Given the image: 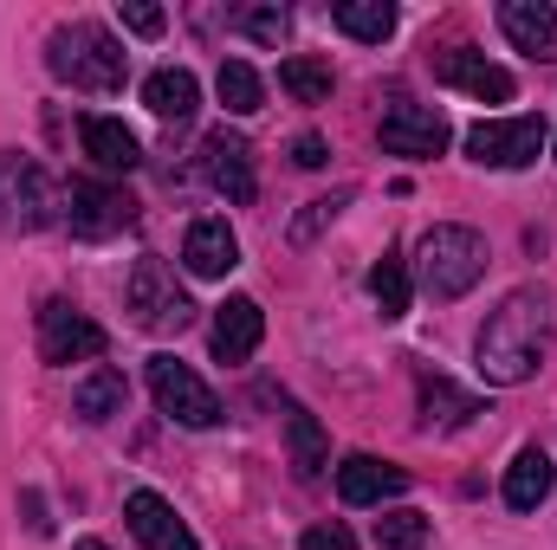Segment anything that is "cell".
<instances>
[{
    "label": "cell",
    "mask_w": 557,
    "mask_h": 550,
    "mask_svg": "<svg viewBox=\"0 0 557 550\" xmlns=\"http://www.w3.org/2000/svg\"><path fill=\"white\" fill-rule=\"evenodd\" d=\"M473 357H480V376L499 383V389L532 383V376H539V357H545V298H539L532 285L506 291L499 311L480 324Z\"/></svg>",
    "instance_id": "obj_1"
},
{
    "label": "cell",
    "mask_w": 557,
    "mask_h": 550,
    "mask_svg": "<svg viewBox=\"0 0 557 550\" xmlns=\"http://www.w3.org/2000/svg\"><path fill=\"white\" fill-rule=\"evenodd\" d=\"M46 65H52V78L72 85V91H117V85H124V46H117L98 20L52 26Z\"/></svg>",
    "instance_id": "obj_2"
},
{
    "label": "cell",
    "mask_w": 557,
    "mask_h": 550,
    "mask_svg": "<svg viewBox=\"0 0 557 550\" xmlns=\"http://www.w3.org/2000/svg\"><path fill=\"white\" fill-rule=\"evenodd\" d=\"M416 260H421V291H428L434 304H454V298H467V291L486 278V240H480L473 227L441 221V227L421 234Z\"/></svg>",
    "instance_id": "obj_3"
},
{
    "label": "cell",
    "mask_w": 557,
    "mask_h": 550,
    "mask_svg": "<svg viewBox=\"0 0 557 550\" xmlns=\"http://www.w3.org/2000/svg\"><path fill=\"white\" fill-rule=\"evenodd\" d=\"M124 304H131V324L137 330H188L195 324V304H188V291L175 285L169 273V260H156V253H143L131 278H124Z\"/></svg>",
    "instance_id": "obj_4"
},
{
    "label": "cell",
    "mask_w": 557,
    "mask_h": 550,
    "mask_svg": "<svg viewBox=\"0 0 557 550\" xmlns=\"http://www.w3.org/2000/svg\"><path fill=\"white\" fill-rule=\"evenodd\" d=\"M59 214L52 182L33 155H0V234H39Z\"/></svg>",
    "instance_id": "obj_5"
},
{
    "label": "cell",
    "mask_w": 557,
    "mask_h": 550,
    "mask_svg": "<svg viewBox=\"0 0 557 550\" xmlns=\"http://www.w3.org/2000/svg\"><path fill=\"white\" fill-rule=\"evenodd\" d=\"M149 396H156V409L169 414V421H182V427H214L221 421V396L188 363H175V357H149Z\"/></svg>",
    "instance_id": "obj_6"
},
{
    "label": "cell",
    "mask_w": 557,
    "mask_h": 550,
    "mask_svg": "<svg viewBox=\"0 0 557 550\" xmlns=\"http://www.w3.org/2000/svg\"><path fill=\"white\" fill-rule=\"evenodd\" d=\"M545 149V124L539 117H486L467 130V155L480 168H532Z\"/></svg>",
    "instance_id": "obj_7"
},
{
    "label": "cell",
    "mask_w": 557,
    "mask_h": 550,
    "mask_svg": "<svg viewBox=\"0 0 557 550\" xmlns=\"http://www.w3.org/2000/svg\"><path fill=\"white\" fill-rule=\"evenodd\" d=\"M39 357L46 363H91V357H104V330L85 317V311H72L65 298H52V304H39Z\"/></svg>",
    "instance_id": "obj_8"
},
{
    "label": "cell",
    "mask_w": 557,
    "mask_h": 550,
    "mask_svg": "<svg viewBox=\"0 0 557 550\" xmlns=\"http://www.w3.org/2000/svg\"><path fill=\"white\" fill-rule=\"evenodd\" d=\"M201 175H208V188L214 195H227V201H253L260 195V175H253V142L240 137V130H208V142H201Z\"/></svg>",
    "instance_id": "obj_9"
},
{
    "label": "cell",
    "mask_w": 557,
    "mask_h": 550,
    "mask_svg": "<svg viewBox=\"0 0 557 550\" xmlns=\"http://www.w3.org/2000/svg\"><path fill=\"white\" fill-rule=\"evenodd\" d=\"M376 137H383L389 155L428 162V155H441V149L454 142V124H447L434 104H409V98H403V104H389V111H383V130H376Z\"/></svg>",
    "instance_id": "obj_10"
},
{
    "label": "cell",
    "mask_w": 557,
    "mask_h": 550,
    "mask_svg": "<svg viewBox=\"0 0 557 550\" xmlns=\"http://www.w3.org/2000/svg\"><path fill=\"white\" fill-rule=\"evenodd\" d=\"M65 221H72V234H85V240H111V234H124V227L137 221V201H131L124 188H111V182H72Z\"/></svg>",
    "instance_id": "obj_11"
},
{
    "label": "cell",
    "mask_w": 557,
    "mask_h": 550,
    "mask_svg": "<svg viewBox=\"0 0 557 550\" xmlns=\"http://www.w3.org/2000/svg\"><path fill=\"white\" fill-rule=\"evenodd\" d=\"M409 492V473L396 460H376V453H350L337 466V499L344 505H383V499H403Z\"/></svg>",
    "instance_id": "obj_12"
},
{
    "label": "cell",
    "mask_w": 557,
    "mask_h": 550,
    "mask_svg": "<svg viewBox=\"0 0 557 550\" xmlns=\"http://www.w3.org/2000/svg\"><path fill=\"white\" fill-rule=\"evenodd\" d=\"M124 518H131V532H137L143 550H195V532L175 518V505L162 499V492H149L137 486L131 499H124Z\"/></svg>",
    "instance_id": "obj_13"
},
{
    "label": "cell",
    "mask_w": 557,
    "mask_h": 550,
    "mask_svg": "<svg viewBox=\"0 0 557 550\" xmlns=\"http://www.w3.org/2000/svg\"><path fill=\"white\" fill-rule=\"evenodd\" d=\"M499 33H506L525 59L557 65V7H545V0H506V7H499Z\"/></svg>",
    "instance_id": "obj_14"
},
{
    "label": "cell",
    "mask_w": 557,
    "mask_h": 550,
    "mask_svg": "<svg viewBox=\"0 0 557 550\" xmlns=\"http://www.w3.org/2000/svg\"><path fill=\"white\" fill-rule=\"evenodd\" d=\"M434 78L441 85H454V91H467V98H480V104H512V72L506 65H493V59H480V52H447L441 65H434Z\"/></svg>",
    "instance_id": "obj_15"
},
{
    "label": "cell",
    "mask_w": 557,
    "mask_h": 550,
    "mask_svg": "<svg viewBox=\"0 0 557 550\" xmlns=\"http://www.w3.org/2000/svg\"><path fill=\"white\" fill-rule=\"evenodd\" d=\"M182 266L195 278H227L234 266H240V240H234V227L227 221H195L188 227V240H182Z\"/></svg>",
    "instance_id": "obj_16"
},
{
    "label": "cell",
    "mask_w": 557,
    "mask_h": 550,
    "mask_svg": "<svg viewBox=\"0 0 557 550\" xmlns=\"http://www.w3.org/2000/svg\"><path fill=\"white\" fill-rule=\"evenodd\" d=\"M260 337H267V311L253 298H227L214 311V357L221 363H247L260 350Z\"/></svg>",
    "instance_id": "obj_17"
},
{
    "label": "cell",
    "mask_w": 557,
    "mask_h": 550,
    "mask_svg": "<svg viewBox=\"0 0 557 550\" xmlns=\"http://www.w3.org/2000/svg\"><path fill=\"white\" fill-rule=\"evenodd\" d=\"M78 142H85V155H91L104 175H131V168L143 162V142H137V130H131L124 117H85Z\"/></svg>",
    "instance_id": "obj_18"
},
{
    "label": "cell",
    "mask_w": 557,
    "mask_h": 550,
    "mask_svg": "<svg viewBox=\"0 0 557 550\" xmlns=\"http://www.w3.org/2000/svg\"><path fill=\"white\" fill-rule=\"evenodd\" d=\"M143 104H149L162 124H188V117H195V104H201V85H195V72L162 65V72H149V78H143Z\"/></svg>",
    "instance_id": "obj_19"
},
{
    "label": "cell",
    "mask_w": 557,
    "mask_h": 550,
    "mask_svg": "<svg viewBox=\"0 0 557 550\" xmlns=\"http://www.w3.org/2000/svg\"><path fill=\"white\" fill-rule=\"evenodd\" d=\"M473 414H486L480 396H467L447 376H421V427H467Z\"/></svg>",
    "instance_id": "obj_20"
},
{
    "label": "cell",
    "mask_w": 557,
    "mask_h": 550,
    "mask_svg": "<svg viewBox=\"0 0 557 550\" xmlns=\"http://www.w3.org/2000/svg\"><path fill=\"white\" fill-rule=\"evenodd\" d=\"M124 402H131V383H124V370H91L78 389H72V414L78 421H111V414H124Z\"/></svg>",
    "instance_id": "obj_21"
},
{
    "label": "cell",
    "mask_w": 557,
    "mask_h": 550,
    "mask_svg": "<svg viewBox=\"0 0 557 550\" xmlns=\"http://www.w3.org/2000/svg\"><path fill=\"white\" fill-rule=\"evenodd\" d=\"M545 492H552V460H545V447H525V453L506 466V505H512V512H539Z\"/></svg>",
    "instance_id": "obj_22"
},
{
    "label": "cell",
    "mask_w": 557,
    "mask_h": 550,
    "mask_svg": "<svg viewBox=\"0 0 557 550\" xmlns=\"http://www.w3.org/2000/svg\"><path fill=\"white\" fill-rule=\"evenodd\" d=\"M331 20H337L350 39H363V46H383V39L396 33V7H389V0H337Z\"/></svg>",
    "instance_id": "obj_23"
},
{
    "label": "cell",
    "mask_w": 557,
    "mask_h": 550,
    "mask_svg": "<svg viewBox=\"0 0 557 550\" xmlns=\"http://www.w3.org/2000/svg\"><path fill=\"white\" fill-rule=\"evenodd\" d=\"M214 91H221L227 117H253V111L267 104V85H260V72H253L247 59H227V65L214 72Z\"/></svg>",
    "instance_id": "obj_24"
},
{
    "label": "cell",
    "mask_w": 557,
    "mask_h": 550,
    "mask_svg": "<svg viewBox=\"0 0 557 550\" xmlns=\"http://www.w3.org/2000/svg\"><path fill=\"white\" fill-rule=\"evenodd\" d=\"M285 440H292V466H298V479H318L324 473V427L311 421L305 409H285Z\"/></svg>",
    "instance_id": "obj_25"
},
{
    "label": "cell",
    "mask_w": 557,
    "mask_h": 550,
    "mask_svg": "<svg viewBox=\"0 0 557 550\" xmlns=\"http://www.w3.org/2000/svg\"><path fill=\"white\" fill-rule=\"evenodd\" d=\"M370 298H376L383 317H403L409 311V266H403V253H383L370 266Z\"/></svg>",
    "instance_id": "obj_26"
},
{
    "label": "cell",
    "mask_w": 557,
    "mask_h": 550,
    "mask_svg": "<svg viewBox=\"0 0 557 550\" xmlns=\"http://www.w3.org/2000/svg\"><path fill=\"white\" fill-rule=\"evenodd\" d=\"M278 85H285L298 104H324V98H331V65L298 52V59H285V65H278Z\"/></svg>",
    "instance_id": "obj_27"
},
{
    "label": "cell",
    "mask_w": 557,
    "mask_h": 550,
    "mask_svg": "<svg viewBox=\"0 0 557 550\" xmlns=\"http://www.w3.org/2000/svg\"><path fill=\"white\" fill-rule=\"evenodd\" d=\"M376 545L383 550H428L434 545V525H428V512H389V518H376Z\"/></svg>",
    "instance_id": "obj_28"
},
{
    "label": "cell",
    "mask_w": 557,
    "mask_h": 550,
    "mask_svg": "<svg viewBox=\"0 0 557 550\" xmlns=\"http://www.w3.org/2000/svg\"><path fill=\"white\" fill-rule=\"evenodd\" d=\"M344 208H350V188H337V195H324V201H311V208H305V214H298V221H292V240H298V247H305V240H311V234H318V227H331V221H337V214H344Z\"/></svg>",
    "instance_id": "obj_29"
},
{
    "label": "cell",
    "mask_w": 557,
    "mask_h": 550,
    "mask_svg": "<svg viewBox=\"0 0 557 550\" xmlns=\"http://www.w3.org/2000/svg\"><path fill=\"white\" fill-rule=\"evenodd\" d=\"M240 26H247L260 46H285V33H292V13H285V7H260V13H247Z\"/></svg>",
    "instance_id": "obj_30"
},
{
    "label": "cell",
    "mask_w": 557,
    "mask_h": 550,
    "mask_svg": "<svg viewBox=\"0 0 557 550\" xmlns=\"http://www.w3.org/2000/svg\"><path fill=\"white\" fill-rule=\"evenodd\" d=\"M117 13H124V26L143 33V39H156V33H162V20H169V13H162V7H149V0H124Z\"/></svg>",
    "instance_id": "obj_31"
},
{
    "label": "cell",
    "mask_w": 557,
    "mask_h": 550,
    "mask_svg": "<svg viewBox=\"0 0 557 550\" xmlns=\"http://www.w3.org/2000/svg\"><path fill=\"white\" fill-rule=\"evenodd\" d=\"M298 550H357V538H350L344 525H311V532L298 538Z\"/></svg>",
    "instance_id": "obj_32"
},
{
    "label": "cell",
    "mask_w": 557,
    "mask_h": 550,
    "mask_svg": "<svg viewBox=\"0 0 557 550\" xmlns=\"http://www.w3.org/2000/svg\"><path fill=\"white\" fill-rule=\"evenodd\" d=\"M20 512H26V532H33V538H52V512H46L39 492H20Z\"/></svg>",
    "instance_id": "obj_33"
},
{
    "label": "cell",
    "mask_w": 557,
    "mask_h": 550,
    "mask_svg": "<svg viewBox=\"0 0 557 550\" xmlns=\"http://www.w3.org/2000/svg\"><path fill=\"white\" fill-rule=\"evenodd\" d=\"M324 155H331L324 137H298V142H292V162H298V168H324Z\"/></svg>",
    "instance_id": "obj_34"
},
{
    "label": "cell",
    "mask_w": 557,
    "mask_h": 550,
    "mask_svg": "<svg viewBox=\"0 0 557 550\" xmlns=\"http://www.w3.org/2000/svg\"><path fill=\"white\" fill-rule=\"evenodd\" d=\"M72 550H111V545H104V538H78Z\"/></svg>",
    "instance_id": "obj_35"
}]
</instances>
